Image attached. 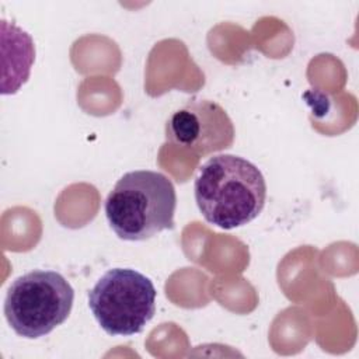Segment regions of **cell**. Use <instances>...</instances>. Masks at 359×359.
I'll return each mask as SVG.
<instances>
[{
    "label": "cell",
    "mask_w": 359,
    "mask_h": 359,
    "mask_svg": "<svg viewBox=\"0 0 359 359\" xmlns=\"http://www.w3.org/2000/svg\"><path fill=\"white\" fill-rule=\"evenodd\" d=\"M195 202L205 220L223 230L252 222L264 209L266 184L261 170L234 154H217L198 170Z\"/></svg>",
    "instance_id": "cell-1"
},
{
    "label": "cell",
    "mask_w": 359,
    "mask_h": 359,
    "mask_svg": "<svg viewBox=\"0 0 359 359\" xmlns=\"http://www.w3.org/2000/svg\"><path fill=\"white\" fill-rule=\"evenodd\" d=\"M177 195L163 172L135 170L123 174L105 199V216L114 233L126 241H143L174 227Z\"/></svg>",
    "instance_id": "cell-2"
},
{
    "label": "cell",
    "mask_w": 359,
    "mask_h": 359,
    "mask_svg": "<svg viewBox=\"0 0 359 359\" xmlns=\"http://www.w3.org/2000/svg\"><path fill=\"white\" fill-rule=\"evenodd\" d=\"M73 300L74 290L60 272L34 269L8 286L4 316L17 335L36 339L67 320Z\"/></svg>",
    "instance_id": "cell-3"
},
{
    "label": "cell",
    "mask_w": 359,
    "mask_h": 359,
    "mask_svg": "<svg viewBox=\"0 0 359 359\" xmlns=\"http://www.w3.org/2000/svg\"><path fill=\"white\" fill-rule=\"evenodd\" d=\"M156 296L149 276L132 268H112L88 292V307L108 335L130 337L153 318Z\"/></svg>",
    "instance_id": "cell-4"
},
{
    "label": "cell",
    "mask_w": 359,
    "mask_h": 359,
    "mask_svg": "<svg viewBox=\"0 0 359 359\" xmlns=\"http://www.w3.org/2000/svg\"><path fill=\"white\" fill-rule=\"evenodd\" d=\"M236 130L226 109L206 98H191L174 111L165 123V137L196 156L231 147Z\"/></svg>",
    "instance_id": "cell-5"
},
{
    "label": "cell",
    "mask_w": 359,
    "mask_h": 359,
    "mask_svg": "<svg viewBox=\"0 0 359 359\" xmlns=\"http://www.w3.org/2000/svg\"><path fill=\"white\" fill-rule=\"evenodd\" d=\"M1 31L3 36H6L10 41V45L7 41H3V48L10 50L8 53L3 52V56H11L8 63L3 65V77L8 74L6 79H3L1 84V93L3 94H14L28 79L31 66L35 60V46L32 38L22 31L20 27L14 24L6 25V21H1Z\"/></svg>",
    "instance_id": "cell-6"
}]
</instances>
